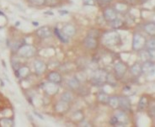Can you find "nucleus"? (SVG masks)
Listing matches in <instances>:
<instances>
[{
  "mask_svg": "<svg viewBox=\"0 0 155 127\" xmlns=\"http://www.w3.org/2000/svg\"><path fill=\"white\" fill-rule=\"evenodd\" d=\"M55 33H56V35H57V36L59 37V39H60V40H61L62 41H63V42H67V40H66L65 39L62 38V35H60V33H59V31H58V30H57L56 28V29H55Z\"/></svg>",
  "mask_w": 155,
  "mask_h": 127,
  "instance_id": "obj_1",
  "label": "nucleus"
},
{
  "mask_svg": "<svg viewBox=\"0 0 155 127\" xmlns=\"http://www.w3.org/2000/svg\"><path fill=\"white\" fill-rule=\"evenodd\" d=\"M116 121H117V119H116V118H113V120H112V121H111V123L114 125V124L116 123Z\"/></svg>",
  "mask_w": 155,
  "mask_h": 127,
  "instance_id": "obj_2",
  "label": "nucleus"
},
{
  "mask_svg": "<svg viewBox=\"0 0 155 127\" xmlns=\"http://www.w3.org/2000/svg\"><path fill=\"white\" fill-rule=\"evenodd\" d=\"M35 114H36V115H37V116H39V117H40L41 119H43V117H42V116H41V115H40L39 114H37L36 112H35Z\"/></svg>",
  "mask_w": 155,
  "mask_h": 127,
  "instance_id": "obj_3",
  "label": "nucleus"
},
{
  "mask_svg": "<svg viewBox=\"0 0 155 127\" xmlns=\"http://www.w3.org/2000/svg\"><path fill=\"white\" fill-rule=\"evenodd\" d=\"M60 13H61V14H64V13H68V12H67V11H66V12H62V11H60Z\"/></svg>",
  "mask_w": 155,
  "mask_h": 127,
  "instance_id": "obj_4",
  "label": "nucleus"
},
{
  "mask_svg": "<svg viewBox=\"0 0 155 127\" xmlns=\"http://www.w3.org/2000/svg\"><path fill=\"white\" fill-rule=\"evenodd\" d=\"M33 24H34V26H38L37 22H36H36H33Z\"/></svg>",
  "mask_w": 155,
  "mask_h": 127,
  "instance_id": "obj_5",
  "label": "nucleus"
}]
</instances>
